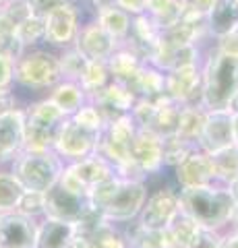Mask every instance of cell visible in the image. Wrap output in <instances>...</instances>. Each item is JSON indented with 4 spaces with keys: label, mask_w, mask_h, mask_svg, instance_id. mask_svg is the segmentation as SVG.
<instances>
[{
    "label": "cell",
    "mask_w": 238,
    "mask_h": 248,
    "mask_svg": "<svg viewBox=\"0 0 238 248\" xmlns=\"http://www.w3.org/2000/svg\"><path fill=\"white\" fill-rule=\"evenodd\" d=\"M87 199L89 207L99 211L108 221L128 223L141 213L147 199V184L139 178H122L114 174L91 186Z\"/></svg>",
    "instance_id": "1"
},
{
    "label": "cell",
    "mask_w": 238,
    "mask_h": 248,
    "mask_svg": "<svg viewBox=\"0 0 238 248\" xmlns=\"http://www.w3.org/2000/svg\"><path fill=\"white\" fill-rule=\"evenodd\" d=\"M180 209L189 213L201 228L220 232L226 228L236 215V201L230 195L228 186L203 184L178 188Z\"/></svg>",
    "instance_id": "2"
},
{
    "label": "cell",
    "mask_w": 238,
    "mask_h": 248,
    "mask_svg": "<svg viewBox=\"0 0 238 248\" xmlns=\"http://www.w3.org/2000/svg\"><path fill=\"white\" fill-rule=\"evenodd\" d=\"M238 93V56L216 50L201 68V104L205 110H228Z\"/></svg>",
    "instance_id": "3"
},
{
    "label": "cell",
    "mask_w": 238,
    "mask_h": 248,
    "mask_svg": "<svg viewBox=\"0 0 238 248\" xmlns=\"http://www.w3.org/2000/svg\"><path fill=\"white\" fill-rule=\"evenodd\" d=\"M68 116L50 97L40 99L25 110V145L23 151L54 149L58 133Z\"/></svg>",
    "instance_id": "4"
},
{
    "label": "cell",
    "mask_w": 238,
    "mask_h": 248,
    "mask_svg": "<svg viewBox=\"0 0 238 248\" xmlns=\"http://www.w3.org/2000/svg\"><path fill=\"white\" fill-rule=\"evenodd\" d=\"M64 170L63 157L54 151H21L11 161V172L17 176L25 190L46 192Z\"/></svg>",
    "instance_id": "5"
},
{
    "label": "cell",
    "mask_w": 238,
    "mask_h": 248,
    "mask_svg": "<svg viewBox=\"0 0 238 248\" xmlns=\"http://www.w3.org/2000/svg\"><path fill=\"white\" fill-rule=\"evenodd\" d=\"M89 209L87 190L81 188L64 170L60 178L44 192V217H54L63 221H79Z\"/></svg>",
    "instance_id": "6"
},
{
    "label": "cell",
    "mask_w": 238,
    "mask_h": 248,
    "mask_svg": "<svg viewBox=\"0 0 238 248\" xmlns=\"http://www.w3.org/2000/svg\"><path fill=\"white\" fill-rule=\"evenodd\" d=\"M13 81H17L25 89H52L63 81L58 56L44 50L23 52V56L13 64Z\"/></svg>",
    "instance_id": "7"
},
{
    "label": "cell",
    "mask_w": 238,
    "mask_h": 248,
    "mask_svg": "<svg viewBox=\"0 0 238 248\" xmlns=\"http://www.w3.org/2000/svg\"><path fill=\"white\" fill-rule=\"evenodd\" d=\"M99 133H102V128L85 126V124L77 122L68 116L58 133V139L54 143V151L63 159H71V161L83 159L97 151Z\"/></svg>",
    "instance_id": "8"
},
{
    "label": "cell",
    "mask_w": 238,
    "mask_h": 248,
    "mask_svg": "<svg viewBox=\"0 0 238 248\" xmlns=\"http://www.w3.org/2000/svg\"><path fill=\"white\" fill-rule=\"evenodd\" d=\"M180 209L178 190L172 186H162L147 195L141 207V213L137 215V223L147 230H166L168 223L174 219V215Z\"/></svg>",
    "instance_id": "9"
},
{
    "label": "cell",
    "mask_w": 238,
    "mask_h": 248,
    "mask_svg": "<svg viewBox=\"0 0 238 248\" xmlns=\"http://www.w3.org/2000/svg\"><path fill=\"white\" fill-rule=\"evenodd\" d=\"M230 145H234V114L230 110H207L197 147L205 153H216Z\"/></svg>",
    "instance_id": "10"
},
{
    "label": "cell",
    "mask_w": 238,
    "mask_h": 248,
    "mask_svg": "<svg viewBox=\"0 0 238 248\" xmlns=\"http://www.w3.org/2000/svg\"><path fill=\"white\" fill-rule=\"evenodd\" d=\"M130 161L143 176L158 174L162 170V137L145 126H137L130 143Z\"/></svg>",
    "instance_id": "11"
},
{
    "label": "cell",
    "mask_w": 238,
    "mask_h": 248,
    "mask_svg": "<svg viewBox=\"0 0 238 248\" xmlns=\"http://www.w3.org/2000/svg\"><path fill=\"white\" fill-rule=\"evenodd\" d=\"M37 221L19 211L0 213V248H33Z\"/></svg>",
    "instance_id": "12"
},
{
    "label": "cell",
    "mask_w": 238,
    "mask_h": 248,
    "mask_svg": "<svg viewBox=\"0 0 238 248\" xmlns=\"http://www.w3.org/2000/svg\"><path fill=\"white\" fill-rule=\"evenodd\" d=\"M166 95L182 106H201L195 95L201 97V68L199 64H187L166 73Z\"/></svg>",
    "instance_id": "13"
},
{
    "label": "cell",
    "mask_w": 238,
    "mask_h": 248,
    "mask_svg": "<svg viewBox=\"0 0 238 248\" xmlns=\"http://www.w3.org/2000/svg\"><path fill=\"white\" fill-rule=\"evenodd\" d=\"M174 174H176V184H178V188H189V186H203V184L218 182L211 155L201 151L199 147L190 151L187 157L174 168Z\"/></svg>",
    "instance_id": "14"
},
{
    "label": "cell",
    "mask_w": 238,
    "mask_h": 248,
    "mask_svg": "<svg viewBox=\"0 0 238 248\" xmlns=\"http://www.w3.org/2000/svg\"><path fill=\"white\" fill-rule=\"evenodd\" d=\"M25 145V110L0 114V166L9 164L23 151Z\"/></svg>",
    "instance_id": "15"
},
{
    "label": "cell",
    "mask_w": 238,
    "mask_h": 248,
    "mask_svg": "<svg viewBox=\"0 0 238 248\" xmlns=\"http://www.w3.org/2000/svg\"><path fill=\"white\" fill-rule=\"evenodd\" d=\"M75 48L87 60L108 62L114 50L118 48V40H114L97 21H94V23H87V25L79 27V33L75 37Z\"/></svg>",
    "instance_id": "16"
},
{
    "label": "cell",
    "mask_w": 238,
    "mask_h": 248,
    "mask_svg": "<svg viewBox=\"0 0 238 248\" xmlns=\"http://www.w3.org/2000/svg\"><path fill=\"white\" fill-rule=\"evenodd\" d=\"M44 21H46L44 40L50 46L66 48L68 44L75 42L77 33H79V11L73 6V2L54 9L50 15H46Z\"/></svg>",
    "instance_id": "17"
},
{
    "label": "cell",
    "mask_w": 238,
    "mask_h": 248,
    "mask_svg": "<svg viewBox=\"0 0 238 248\" xmlns=\"http://www.w3.org/2000/svg\"><path fill=\"white\" fill-rule=\"evenodd\" d=\"M64 172L73 178V180L81 186V188H85L89 192L91 186H95L97 182L106 180V178L114 176L112 164L106 157H102L97 151L87 155V157L83 159H77V161H71V164H64Z\"/></svg>",
    "instance_id": "18"
},
{
    "label": "cell",
    "mask_w": 238,
    "mask_h": 248,
    "mask_svg": "<svg viewBox=\"0 0 238 248\" xmlns=\"http://www.w3.org/2000/svg\"><path fill=\"white\" fill-rule=\"evenodd\" d=\"M75 234V223L54 217H42V221H37L33 248H68L73 244Z\"/></svg>",
    "instance_id": "19"
},
{
    "label": "cell",
    "mask_w": 238,
    "mask_h": 248,
    "mask_svg": "<svg viewBox=\"0 0 238 248\" xmlns=\"http://www.w3.org/2000/svg\"><path fill=\"white\" fill-rule=\"evenodd\" d=\"M238 27V0H216L205 15V29L211 37L222 40Z\"/></svg>",
    "instance_id": "20"
},
{
    "label": "cell",
    "mask_w": 238,
    "mask_h": 248,
    "mask_svg": "<svg viewBox=\"0 0 238 248\" xmlns=\"http://www.w3.org/2000/svg\"><path fill=\"white\" fill-rule=\"evenodd\" d=\"M133 93L137 95V99L143 97V99H156L159 95L166 93V75L156 68L149 62H143L141 71L137 73V77L128 85Z\"/></svg>",
    "instance_id": "21"
},
{
    "label": "cell",
    "mask_w": 238,
    "mask_h": 248,
    "mask_svg": "<svg viewBox=\"0 0 238 248\" xmlns=\"http://www.w3.org/2000/svg\"><path fill=\"white\" fill-rule=\"evenodd\" d=\"M143 58L137 54L133 48H122V50H114V54L108 58V71H110V77L114 81L118 83H125V85H130V81L137 77V73L141 71L143 66Z\"/></svg>",
    "instance_id": "22"
},
{
    "label": "cell",
    "mask_w": 238,
    "mask_h": 248,
    "mask_svg": "<svg viewBox=\"0 0 238 248\" xmlns=\"http://www.w3.org/2000/svg\"><path fill=\"white\" fill-rule=\"evenodd\" d=\"M199 230H201V226H199L193 217L189 213H184L182 209H178V213L174 215V219L168 223V228L164 232H166L170 248H189Z\"/></svg>",
    "instance_id": "23"
},
{
    "label": "cell",
    "mask_w": 238,
    "mask_h": 248,
    "mask_svg": "<svg viewBox=\"0 0 238 248\" xmlns=\"http://www.w3.org/2000/svg\"><path fill=\"white\" fill-rule=\"evenodd\" d=\"M50 99H52V102H54L66 116H73L83 104L87 102L89 95H87L85 89H83L79 83L63 79L60 83H56L54 87H52Z\"/></svg>",
    "instance_id": "24"
},
{
    "label": "cell",
    "mask_w": 238,
    "mask_h": 248,
    "mask_svg": "<svg viewBox=\"0 0 238 248\" xmlns=\"http://www.w3.org/2000/svg\"><path fill=\"white\" fill-rule=\"evenodd\" d=\"M205 114H207V110L203 106H182L180 116H178L176 137H180L182 141L197 147V141H199V137L203 133V126H205Z\"/></svg>",
    "instance_id": "25"
},
{
    "label": "cell",
    "mask_w": 238,
    "mask_h": 248,
    "mask_svg": "<svg viewBox=\"0 0 238 248\" xmlns=\"http://www.w3.org/2000/svg\"><path fill=\"white\" fill-rule=\"evenodd\" d=\"M97 23L118 42H122L130 33V15L127 11H122L116 4L108 6V9H99L97 11Z\"/></svg>",
    "instance_id": "26"
},
{
    "label": "cell",
    "mask_w": 238,
    "mask_h": 248,
    "mask_svg": "<svg viewBox=\"0 0 238 248\" xmlns=\"http://www.w3.org/2000/svg\"><path fill=\"white\" fill-rule=\"evenodd\" d=\"M87 248H128L127 236L114 226V221L104 219L87 240Z\"/></svg>",
    "instance_id": "27"
},
{
    "label": "cell",
    "mask_w": 238,
    "mask_h": 248,
    "mask_svg": "<svg viewBox=\"0 0 238 248\" xmlns=\"http://www.w3.org/2000/svg\"><path fill=\"white\" fill-rule=\"evenodd\" d=\"M209 155H211L213 168H216V180L230 184L238 176V147L230 145Z\"/></svg>",
    "instance_id": "28"
},
{
    "label": "cell",
    "mask_w": 238,
    "mask_h": 248,
    "mask_svg": "<svg viewBox=\"0 0 238 248\" xmlns=\"http://www.w3.org/2000/svg\"><path fill=\"white\" fill-rule=\"evenodd\" d=\"M145 13L162 29H166L182 17V4L180 0H147Z\"/></svg>",
    "instance_id": "29"
},
{
    "label": "cell",
    "mask_w": 238,
    "mask_h": 248,
    "mask_svg": "<svg viewBox=\"0 0 238 248\" xmlns=\"http://www.w3.org/2000/svg\"><path fill=\"white\" fill-rule=\"evenodd\" d=\"M110 81H112V77H110V71H108V64L102 62V60H89L85 71H83V75H81V79H79V85L91 97V95H95L99 89H104Z\"/></svg>",
    "instance_id": "30"
},
{
    "label": "cell",
    "mask_w": 238,
    "mask_h": 248,
    "mask_svg": "<svg viewBox=\"0 0 238 248\" xmlns=\"http://www.w3.org/2000/svg\"><path fill=\"white\" fill-rule=\"evenodd\" d=\"M23 190V184L11 170H0V213L15 211Z\"/></svg>",
    "instance_id": "31"
},
{
    "label": "cell",
    "mask_w": 238,
    "mask_h": 248,
    "mask_svg": "<svg viewBox=\"0 0 238 248\" xmlns=\"http://www.w3.org/2000/svg\"><path fill=\"white\" fill-rule=\"evenodd\" d=\"M193 149H197L195 145L182 141V139L176 137V135L162 139V168L174 170Z\"/></svg>",
    "instance_id": "32"
},
{
    "label": "cell",
    "mask_w": 238,
    "mask_h": 248,
    "mask_svg": "<svg viewBox=\"0 0 238 248\" xmlns=\"http://www.w3.org/2000/svg\"><path fill=\"white\" fill-rule=\"evenodd\" d=\"M58 62H60V71H63V79L79 83L81 75H83V71H85L89 60L73 46V48L64 50L63 56H58Z\"/></svg>",
    "instance_id": "33"
},
{
    "label": "cell",
    "mask_w": 238,
    "mask_h": 248,
    "mask_svg": "<svg viewBox=\"0 0 238 248\" xmlns=\"http://www.w3.org/2000/svg\"><path fill=\"white\" fill-rule=\"evenodd\" d=\"M46 33V21L42 17H35V15H29L27 19H23L17 27H15V35L19 37V42L25 46H33L40 40H44Z\"/></svg>",
    "instance_id": "34"
},
{
    "label": "cell",
    "mask_w": 238,
    "mask_h": 248,
    "mask_svg": "<svg viewBox=\"0 0 238 248\" xmlns=\"http://www.w3.org/2000/svg\"><path fill=\"white\" fill-rule=\"evenodd\" d=\"M15 211H19L27 217H44V192L37 190H23Z\"/></svg>",
    "instance_id": "35"
},
{
    "label": "cell",
    "mask_w": 238,
    "mask_h": 248,
    "mask_svg": "<svg viewBox=\"0 0 238 248\" xmlns=\"http://www.w3.org/2000/svg\"><path fill=\"white\" fill-rule=\"evenodd\" d=\"M0 13H2L15 27H17L23 19H27L29 15H32L27 0H4V2H0Z\"/></svg>",
    "instance_id": "36"
},
{
    "label": "cell",
    "mask_w": 238,
    "mask_h": 248,
    "mask_svg": "<svg viewBox=\"0 0 238 248\" xmlns=\"http://www.w3.org/2000/svg\"><path fill=\"white\" fill-rule=\"evenodd\" d=\"M189 248H222V236H220V232L201 228V230L197 232V236H195L193 242H190Z\"/></svg>",
    "instance_id": "37"
},
{
    "label": "cell",
    "mask_w": 238,
    "mask_h": 248,
    "mask_svg": "<svg viewBox=\"0 0 238 248\" xmlns=\"http://www.w3.org/2000/svg\"><path fill=\"white\" fill-rule=\"evenodd\" d=\"M68 2H73V0H27L32 15L42 17V19L46 17V15H50L54 9H58V6H64Z\"/></svg>",
    "instance_id": "38"
},
{
    "label": "cell",
    "mask_w": 238,
    "mask_h": 248,
    "mask_svg": "<svg viewBox=\"0 0 238 248\" xmlns=\"http://www.w3.org/2000/svg\"><path fill=\"white\" fill-rule=\"evenodd\" d=\"M216 0H180L182 4V13H190V15H199V17H205L209 9L213 6Z\"/></svg>",
    "instance_id": "39"
},
{
    "label": "cell",
    "mask_w": 238,
    "mask_h": 248,
    "mask_svg": "<svg viewBox=\"0 0 238 248\" xmlns=\"http://www.w3.org/2000/svg\"><path fill=\"white\" fill-rule=\"evenodd\" d=\"M13 60L0 54V89H6L13 83Z\"/></svg>",
    "instance_id": "40"
},
{
    "label": "cell",
    "mask_w": 238,
    "mask_h": 248,
    "mask_svg": "<svg viewBox=\"0 0 238 248\" xmlns=\"http://www.w3.org/2000/svg\"><path fill=\"white\" fill-rule=\"evenodd\" d=\"M116 6H120L128 15H141L147 9V0H116Z\"/></svg>",
    "instance_id": "41"
},
{
    "label": "cell",
    "mask_w": 238,
    "mask_h": 248,
    "mask_svg": "<svg viewBox=\"0 0 238 248\" xmlns=\"http://www.w3.org/2000/svg\"><path fill=\"white\" fill-rule=\"evenodd\" d=\"M17 95L6 87V89H0V114L4 112H11V110H17Z\"/></svg>",
    "instance_id": "42"
},
{
    "label": "cell",
    "mask_w": 238,
    "mask_h": 248,
    "mask_svg": "<svg viewBox=\"0 0 238 248\" xmlns=\"http://www.w3.org/2000/svg\"><path fill=\"white\" fill-rule=\"evenodd\" d=\"M13 31H15V25L4 17L2 13H0V37L6 35V33H13Z\"/></svg>",
    "instance_id": "43"
},
{
    "label": "cell",
    "mask_w": 238,
    "mask_h": 248,
    "mask_svg": "<svg viewBox=\"0 0 238 248\" xmlns=\"http://www.w3.org/2000/svg\"><path fill=\"white\" fill-rule=\"evenodd\" d=\"M222 248H238V234H230L222 238Z\"/></svg>",
    "instance_id": "44"
},
{
    "label": "cell",
    "mask_w": 238,
    "mask_h": 248,
    "mask_svg": "<svg viewBox=\"0 0 238 248\" xmlns=\"http://www.w3.org/2000/svg\"><path fill=\"white\" fill-rule=\"evenodd\" d=\"M94 2V6L99 11V9H108V6H114L116 4V0H91Z\"/></svg>",
    "instance_id": "45"
},
{
    "label": "cell",
    "mask_w": 238,
    "mask_h": 248,
    "mask_svg": "<svg viewBox=\"0 0 238 248\" xmlns=\"http://www.w3.org/2000/svg\"><path fill=\"white\" fill-rule=\"evenodd\" d=\"M228 190H230V195L234 197V201H236V207H238V176L234 178L232 182H230V186H228Z\"/></svg>",
    "instance_id": "46"
},
{
    "label": "cell",
    "mask_w": 238,
    "mask_h": 248,
    "mask_svg": "<svg viewBox=\"0 0 238 248\" xmlns=\"http://www.w3.org/2000/svg\"><path fill=\"white\" fill-rule=\"evenodd\" d=\"M234 145L238 147V114H234Z\"/></svg>",
    "instance_id": "47"
},
{
    "label": "cell",
    "mask_w": 238,
    "mask_h": 248,
    "mask_svg": "<svg viewBox=\"0 0 238 248\" xmlns=\"http://www.w3.org/2000/svg\"><path fill=\"white\" fill-rule=\"evenodd\" d=\"M0 2H4V0H0Z\"/></svg>",
    "instance_id": "48"
}]
</instances>
